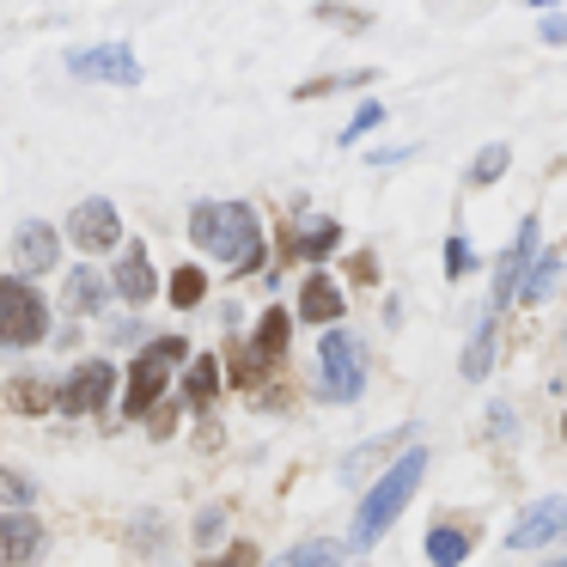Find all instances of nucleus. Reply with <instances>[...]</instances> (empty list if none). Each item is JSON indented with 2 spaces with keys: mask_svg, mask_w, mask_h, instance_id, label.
Instances as JSON below:
<instances>
[{
  "mask_svg": "<svg viewBox=\"0 0 567 567\" xmlns=\"http://www.w3.org/2000/svg\"><path fill=\"white\" fill-rule=\"evenodd\" d=\"M530 7H555V0H530Z\"/></svg>",
  "mask_w": 567,
  "mask_h": 567,
  "instance_id": "473e14b6",
  "label": "nucleus"
},
{
  "mask_svg": "<svg viewBox=\"0 0 567 567\" xmlns=\"http://www.w3.org/2000/svg\"><path fill=\"white\" fill-rule=\"evenodd\" d=\"M421 476H427V452H415V445H409L403 464H396L391 476H384L379 488H372L367 501H360V513H354V549H372V543H379L384 530H391V518L409 506V494L421 488Z\"/></svg>",
  "mask_w": 567,
  "mask_h": 567,
  "instance_id": "f03ea898",
  "label": "nucleus"
},
{
  "mask_svg": "<svg viewBox=\"0 0 567 567\" xmlns=\"http://www.w3.org/2000/svg\"><path fill=\"white\" fill-rule=\"evenodd\" d=\"M13 262H19V275H43L55 262V226H43V220H25L13 233Z\"/></svg>",
  "mask_w": 567,
  "mask_h": 567,
  "instance_id": "f8f14e48",
  "label": "nucleus"
},
{
  "mask_svg": "<svg viewBox=\"0 0 567 567\" xmlns=\"http://www.w3.org/2000/svg\"><path fill=\"white\" fill-rule=\"evenodd\" d=\"M189 238H196L214 262H226L233 275H250L262 262V226L245 202H202V208L189 214Z\"/></svg>",
  "mask_w": 567,
  "mask_h": 567,
  "instance_id": "f257e3e1",
  "label": "nucleus"
},
{
  "mask_svg": "<svg viewBox=\"0 0 567 567\" xmlns=\"http://www.w3.org/2000/svg\"><path fill=\"white\" fill-rule=\"evenodd\" d=\"M202 293H208V281H202V269H177V275H172V299H177V306H196Z\"/></svg>",
  "mask_w": 567,
  "mask_h": 567,
  "instance_id": "a878e982",
  "label": "nucleus"
},
{
  "mask_svg": "<svg viewBox=\"0 0 567 567\" xmlns=\"http://www.w3.org/2000/svg\"><path fill=\"white\" fill-rule=\"evenodd\" d=\"M567 530V501H537L525 506V518H518L513 530H506V549H537V543L561 537Z\"/></svg>",
  "mask_w": 567,
  "mask_h": 567,
  "instance_id": "9d476101",
  "label": "nucleus"
},
{
  "mask_svg": "<svg viewBox=\"0 0 567 567\" xmlns=\"http://www.w3.org/2000/svg\"><path fill=\"white\" fill-rule=\"evenodd\" d=\"M43 336H50V306L25 275H7L0 281V348H31Z\"/></svg>",
  "mask_w": 567,
  "mask_h": 567,
  "instance_id": "7ed1b4c3",
  "label": "nucleus"
},
{
  "mask_svg": "<svg viewBox=\"0 0 567 567\" xmlns=\"http://www.w3.org/2000/svg\"><path fill=\"white\" fill-rule=\"evenodd\" d=\"M189 348H184V336H159V342H147L135 354V372H128V396H123V409L128 415H147L153 403H159V391H165V379H172V367L184 360Z\"/></svg>",
  "mask_w": 567,
  "mask_h": 567,
  "instance_id": "20e7f679",
  "label": "nucleus"
},
{
  "mask_svg": "<svg viewBox=\"0 0 567 567\" xmlns=\"http://www.w3.org/2000/svg\"><path fill=\"white\" fill-rule=\"evenodd\" d=\"M80 80H104V86H141V62L128 43H99V50H74L68 55Z\"/></svg>",
  "mask_w": 567,
  "mask_h": 567,
  "instance_id": "0eeeda50",
  "label": "nucleus"
},
{
  "mask_svg": "<svg viewBox=\"0 0 567 567\" xmlns=\"http://www.w3.org/2000/svg\"><path fill=\"white\" fill-rule=\"evenodd\" d=\"M464 269H470V238L452 233L445 238V275H464Z\"/></svg>",
  "mask_w": 567,
  "mask_h": 567,
  "instance_id": "bb28decb",
  "label": "nucleus"
},
{
  "mask_svg": "<svg viewBox=\"0 0 567 567\" xmlns=\"http://www.w3.org/2000/svg\"><path fill=\"white\" fill-rule=\"evenodd\" d=\"M104 306V281L92 269H74L68 275V311H99Z\"/></svg>",
  "mask_w": 567,
  "mask_h": 567,
  "instance_id": "aec40b11",
  "label": "nucleus"
},
{
  "mask_svg": "<svg viewBox=\"0 0 567 567\" xmlns=\"http://www.w3.org/2000/svg\"><path fill=\"white\" fill-rule=\"evenodd\" d=\"M543 43H567V19H543Z\"/></svg>",
  "mask_w": 567,
  "mask_h": 567,
  "instance_id": "2f4dec72",
  "label": "nucleus"
},
{
  "mask_svg": "<svg viewBox=\"0 0 567 567\" xmlns=\"http://www.w3.org/2000/svg\"><path fill=\"white\" fill-rule=\"evenodd\" d=\"M530 262H537V220H518V238H513V250L501 257V269H494V318H501L506 306H513V293H525V275H530Z\"/></svg>",
  "mask_w": 567,
  "mask_h": 567,
  "instance_id": "423d86ee",
  "label": "nucleus"
},
{
  "mask_svg": "<svg viewBox=\"0 0 567 567\" xmlns=\"http://www.w3.org/2000/svg\"><path fill=\"white\" fill-rule=\"evenodd\" d=\"M323 19H330V25H342V31H367L372 25L367 13H342V7H323Z\"/></svg>",
  "mask_w": 567,
  "mask_h": 567,
  "instance_id": "c756f323",
  "label": "nucleus"
},
{
  "mask_svg": "<svg viewBox=\"0 0 567 567\" xmlns=\"http://www.w3.org/2000/svg\"><path fill=\"white\" fill-rule=\"evenodd\" d=\"M13 403L25 409V415H43V409H62V391H50V384H13Z\"/></svg>",
  "mask_w": 567,
  "mask_h": 567,
  "instance_id": "4be33fe9",
  "label": "nucleus"
},
{
  "mask_svg": "<svg viewBox=\"0 0 567 567\" xmlns=\"http://www.w3.org/2000/svg\"><path fill=\"white\" fill-rule=\"evenodd\" d=\"M68 238H74L80 250H111L116 238H123V220H116V208L104 196H92L68 214Z\"/></svg>",
  "mask_w": 567,
  "mask_h": 567,
  "instance_id": "1a4fd4ad",
  "label": "nucleus"
},
{
  "mask_svg": "<svg viewBox=\"0 0 567 567\" xmlns=\"http://www.w3.org/2000/svg\"><path fill=\"white\" fill-rule=\"evenodd\" d=\"M111 384H116L111 360H86V367H74L62 379V409L68 415H92V409L111 403Z\"/></svg>",
  "mask_w": 567,
  "mask_h": 567,
  "instance_id": "6e6552de",
  "label": "nucleus"
},
{
  "mask_svg": "<svg viewBox=\"0 0 567 567\" xmlns=\"http://www.w3.org/2000/svg\"><path fill=\"white\" fill-rule=\"evenodd\" d=\"M299 311H306L311 323H336L342 318V293H336L330 275H306V293H299Z\"/></svg>",
  "mask_w": 567,
  "mask_h": 567,
  "instance_id": "2eb2a0df",
  "label": "nucleus"
},
{
  "mask_svg": "<svg viewBox=\"0 0 567 567\" xmlns=\"http://www.w3.org/2000/svg\"><path fill=\"white\" fill-rule=\"evenodd\" d=\"M330 245H336V226H311V238H299V250H306V257H323Z\"/></svg>",
  "mask_w": 567,
  "mask_h": 567,
  "instance_id": "cd10ccee",
  "label": "nucleus"
},
{
  "mask_svg": "<svg viewBox=\"0 0 567 567\" xmlns=\"http://www.w3.org/2000/svg\"><path fill=\"white\" fill-rule=\"evenodd\" d=\"M153 287H159V281H153L147 250H141V245H128V250H123V262H116V293H123V299H135V306H147V299H153Z\"/></svg>",
  "mask_w": 567,
  "mask_h": 567,
  "instance_id": "ddd939ff",
  "label": "nucleus"
},
{
  "mask_svg": "<svg viewBox=\"0 0 567 567\" xmlns=\"http://www.w3.org/2000/svg\"><path fill=\"white\" fill-rule=\"evenodd\" d=\"M269 567H342V543L311 537V543H299L293 555H281V561H269Z\"/></svg>",
  "mask_w": 567,
  "mask_h": 567,
  "instance_id": "f3484780",
  "label": "nucleus"
},
{
  "mask_svg": "<svg viewBox=\"0 0 567 567\" xmlns=\"http://www.w3.org/2000/svg\"><path fill=\"white\" fill-rule=\"evenodd\" d=\"M549 567H567V555H561V561H549Z\"/></svg>",
  "mask_w": 567,
  "mask_h": 567,
  "instance_id": "72a5a7b5",
  "label": "nucleus"
},
{
  "mask_svg": "<svg viewBox=\"0 0 567 567\" xmlns=\"http://www.w3.org/2000/svg\"><path fill=\"white\" fill-rule=\"evenodd\" d=\"M494 367V311L476 323V336H470V354H464V379H488Z\"/></svg>",
  "mask_w": 567,
  "mask_h": 567,
  "instance_id": "a211bd4d",
  "label": "nucleus"
},
{
  "mask_svg": "<svg viewBox=\"0 0 567 567\" xmlns=\"http://www.w3.org/2000/svg\"><path fill=\"white\" fill-rule=\"evenodd\" d=\"M0 501L13 506V513H25V506L38 501V488H31V482L19 476V470H0Z\"/></svg>",
  "mask_w": 567,
  "mask_h": 567,
  "instance_id": "b1692460",
  "label": "nucleus"
},
{
  "mask_svg": "<svg viewBox=\"0 0 567 567\" xmlns=\"http://www.w3.org/2000/svg\"><path fill=\"white\" fill-rule=\"evenodd\" d=\"M281 348H287V311H269V318H262V330H257V342H250L245 379H257L262 367H275V360H281Z\"/></svg>",
  "mask_w": 567,
  "mask_h": 567,
  "instance_id": "4468645a",
  "label": "nucleus"
},
{
  "mask_svg": "<svg viewBox=\"0 0 567 567\" xmlns=\"http://www.w3.org/2000/svg\"><path fill=\"white\" fill-rule=\"evenodd\" d=\"M506 165H513V153H506V147H482V153H476V165H470V184H494V177H501Z\"/></svg>",
  "mask_w": 567,
  "mask_h": 567,
  "instance_id": "5701e85b",
  "label": "nucleus"
},
{
  "mask_svg": "<svg viewBox=\"0 0 567 567\" xmlns=\"http://www.w3.org/2000/svg\"><path fill=\"white\" fill-rule=\"evenodd\" d=\"M318 360H323V396H330V403H354L360 384H367V367H360V342H354V336L330 330V336H323V348H318Z\"/></svg>",
  "mask_w": 567,
  "mask_h": 567,
  "instance_id": "39448f33",
  "label": "nucleus"
},
{
  "mask_svg": "<svg viewBox=\"0 0 567 567\" xmlns=\"http://www.w3.org/2000/svg\"><path fill=\"white\" fill-rule=\"evenodd\" d=\"M561 433H567V427H561Z\"/></svg>",
  "mask_w": 567,
  "mask_h": 567,
  "instance_id": "f704fd0d",
  "label": "nucleus"
},
{
  "mask_svg": "<svg viewBox=\"0 0 567 567\" xmlns=\"http://www.w3.org/2000/svg\"><path fill=\"white\" fill-rule=\"evenodd\" d=\"M379 123H384V104H360V111H354V123L342 128V147H354V141H360V135H372Z\"/></svg>",
  "mask_w": 567,
  "mask_h": 567,
  "instance_id": "393cba45",
  "label": "nucleus"
},
{
  "mask_svg": "<svg viewBox=\"0 0 567 567\" xmlns=\"http://www.w3.org/2000/svg\"><path fill=\"white\" fill-rule=\"evenodd\" d=\"M220 525H226V513H220V506H208V513L196 518V537H202V543H214V537H220Z\"/></svg>",
  "mask_w": 567,
  "mask_h": 567,
  "instance_id": "7c9ffc66",
  "label": "nucleus"
},
{
  "mask_svg": "<svg viewBox=\"0 0 567 567\" xmlns=\"http://www.w3.org/2000/svg\"><path fill=\"white\" fill-rule=\"evenodd\" d=\"M555 269H561V257L555 250H537V262H530V275H525V299H543L555 287Z\"/></svg>",
  "mask_w": 567,
  "mask_h": 567,
  "instance_id": "412c9836",
  "label": "nucleus"
},
{
  "mask_svg": "<svg viewBox=\"0 0 567 567\" xmlns=\"http://www.w3.org/2000/svg\"><path fill=\"white\" fill-rule=\"evenodd\" d=\"M208 567H257V549H250V543H233V549H226L220 561H208Z\"/></svg>",
  "mask_w": 567,
  "mask_h": 567,
  "instance_id": "c85d7f7f",
  "label": "nucleus"
},
{
  "mask_svg": "<svg viewBox=\"0 0 567 567\" xmlns=\"http://www.w3.org/2000/svg\"><path fill=\"white\" fill-rule=\"evenodd\" d=\"M43 555V525L38 513H0V561L7 567H25Z\"/></svg>",
  "mask_w": 567,
  "mask_h": 567,
  "instance_id": "9b49d317",
  "label": "nucleus"
},
{
  "mask_svg": "<svg viewBox=\"0 0 567 567\" xmlns=\"http://www.w3.org/2000/svg\"><path fill=\"white\" fill-rule=\"evenodd\" d=\"M214 391H220V367H214V360H196V367H189V384H184V403L189 409H208Z\"/></svg>",
  "mask_w": 567,
  "mask_h": 567,
  "instance_id": "6ab92c4d",
  "label": "nucleus"
},
{
  "mask_svg": "<svg viewBox=\"0 0 567 567\" xmlns=\"http://www.w3.org/2000/svg\"><path fill=\"white\" fill-rule=\"evenodd\" d=\"M464 555H470V537H464V530H452V525H433V530H427V561H433V567H457Z\"/></svg>",
  "mask_w": 567,
  "mask_h": 567,
  "instance_id": "dca6fc26",
  "label": "nucleus"
}]
</instances>
